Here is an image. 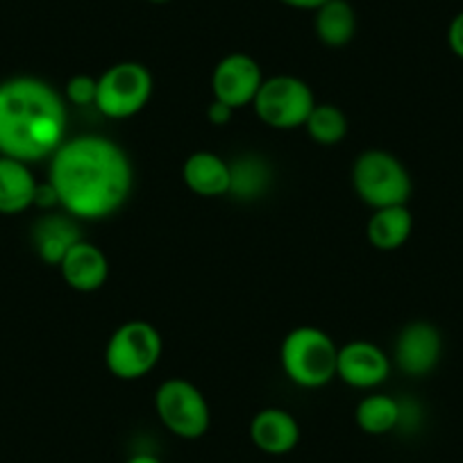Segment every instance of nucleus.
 <instances>
[{
  "instance_id": "nucleus-3",
  "label": "nucleus",
  "mask_w": 463,
  "mask_h": 463,
  "mask_svg": "<svg viewBox=\"0 0 463 463\" xmlns=\"http://www.w3.org/2000/svg\"><path fill=\"white\" fill-rule=\"evenodd\" d=\"M279 359L293 384L302 389H320L336 377L338 347L323 329L305 325L287 334Z\"/></svg>"
},
{
  "instance_id": "nucleus-26",
  "label": "nucleus",
  "mask_w": 463,
  "mask_h": 463,
  "mask_svg": "<svg viewBox=\"0 0 463 463\" xmlns=\"http://www.w3.org/2000/svg\"><path fill=\"white\" fill-rule=\"evenodd\" d=\"M126 463H164V461L159 457H155V454L141 452V454H135V457L128 458Z\"/></svg>"
},
{
  "instance_id": "nucleus-27",
  "label": "nucleus",
  "mask_w": 463,
  "mask_h": 463,
  "mask_svg": "<svg viewBox=\"0 0 463 463\" xmlns=\"http://www.w3.org/2000/svg\"><path fill=\"white\" fill-rule=\"evenodd\" d=\"M148 3H157V5H162V3H168V0H148Z\"/></svg>"
},
{
  "instance_id": "nucleus-10",
  "label": "nucleus",
  "mask_w": 463,
  "mask_h": 463,
  "mask_svg": "<svg viewBox=\"0 0 463 463\" xmlns=\"http://www.w3.org/2000/svg\"><path fill=\"white\" fill-rule=\"evenodd\" d=\"M443 354V336L427 320H413L395 341V366L409 377H425L439 366Z\"/></svg>"
},
{
  "instance_id": "nucleus-7",
  "label": "nucleus",
  "mask_w": 463,
  "mask_h": 463,
  "mask_svg": "<svg viewBox=\"0 0 463 463\" xmlns=\"http://www.w3.org/2000/svg\"><path fill=\"white\" fill-rule=\"evenodd\" d=\"M153 75L139 61H118L98 78L96 107L109 118H130L148 105Z\"/></svg>"
},
{
  "instance_id": "nucleus-24",
  "label": "nucleus",
  "mask_w": 463,
  "mask_h": 463,
  "mask_svg": "<svg viewBox=\"0 0 463 463\" xmlns=\"http://www.w3.org/2000/svg\"><path fill=\"white\" fill-rule=\"evenodd\" d=\"M232 114H234V109L221 100H213L212 105L207 107V118L212 126H225V123H230Z\"/></svg>"
},
{
  "instance_id": "nucleus-21",
  "label": "nucleus",
  "mask_w": 463,
  "mask_h": 463,
  "mask_svg": "<svg viewBox=\"0 0 463 463\" xmlns=\"http://www.w3.org/2000/svg\"><path fill=\"white\" fill-rule=\"evenodd\" d=\"M307 132H309L311 139L320 146H336L345 139L347 135V118L336 105H318L311 109L309 118L305 123Z\"/></svg>"
},
{
  "instance_id": "nucleus-12",
  "label": "nucleus",
  "mask_w": 463,
  "mask_h": 463,
  "mask_svg": "<svg viewBox=\"0 0 463 463\" xmlns=\"http://www.w3.org/2000/svg\"><path fill=\"white\" fill-rule=\"evenodd\" d=\"M250 440L269 457H284L300 443V425L287 409H261L250 420Z\"/></svg>"
},
{
  "instance_id": "nucleus-13",
  "label": "nucleus",
  "mask_w": 463,
  "mask_h": 463,
  "mask_svg": "<svg viewBox=\"0 0 463 463\" xmlns=\"http://www.w3.org/2000/svg\"><path fill=\"white\" fill-rule=\"evenodd\" d=\"M60 273L73 291L93 293L105 287L109 278V261L100 248L80 239L60 261Z\"/></svg>"
},
{
  "instance_id": "nucleus-8",
  "label": "nucleus",
  "mask_w": 463,
  "mask_h": 463,
  "mask_svg": "<svg viewBox=\"0 0 463 463\" xmlns=\"http://www.w3.org/2000/svg\"><path fill=\"white\" fill-rule=\"evenodd\" d=\"M255 111L261 121L275 130L302 128L316 107L309 84L293 75H275L264 80L255 98Z\"/></svg>"
},
{
  "instance_id": "nucleus-19",
  "label": "nucleus",
  "mask_w": 463,
  "mask_h": 463,
  "mask_svg": "<svg viewBox=\"0 0 463 463\" xmlns=\"http://www.w3.org/2000/svg\"><path fill=\"white\" fill-rule=\"evenodd\" d=\"M400 418H402V402L384 393L366 395L354 411L359 430L371 436L391 434L400 427Z\"/></svg>"
},
{
  "instance_id": "nucleus-6",
  "label": "nucleus",
  "mask_w": 463,
  "mask_h": 463,
  "mask_svg": "<svg viewBox=\"0 0 463 463\" xmlns=\"http://www.w3.org/2000/svg\"><path fill=\"white\" fill-rule=\"evenodd\" d=\"M155 411L162 425L177 439H203L212 427V411L203 391L182 377L159 384L155 393Z\"/></svg>"
},
{
  "instance_id": "nucleus-5",
  "label": "nucleus",
  "mask_w": 463,
  "mask_h": 463,
  "mask_svg": "<svg viewBox=\"0 0 463 463\" xmlns=\"http://www.w3.org/2000/svg\"><path fill=\"white\" fill-rule=\"evenodd\" d=\"M164 341L159 329L146 320H130L111 334L105 350V364L118 380H141L159 364Z\"/></svg>"
},
{
  "instance_id": "nucleus-23",
  "label": "nucleus",
  "mask_w": 463,
  "mask_h": 463,
  "mask_svg": "<svg viewBox=\"0 0 463 463\" xmlns=\"http://www.w3.org/2000/svg\"><path fill=\"white\" fill-rule=\"evenodd\" d=\"M448 46L452 51V55H457L458 60H463V10L449 21L448 25Z\"/></svg>"
},
{
  "instance_id": "nucleus-17",
  "label": "nucleus",
  "mask_w": 463,
  "mask_h": 463,
  "mask_svg": "<svg viewBox=\"0 0 463 463\" xmlns=\"http://www.w3.org/2000/svg\"><path fill=\"white\" fill-rule=\"evenodd\" d=\"M314 30L325 46H347L357 34V12L347 0H327L316 10Z\"/></svg>"
},
{
  "instance_id": "nucleus-15",
  "label": "nucleus",
  "mask_w": 463,
  "mask_h": 463,
  "mask_svg": "<svg viewBox=\"0 0 463 463\" xmlns=\"http://www.w3.org/2000/svg\"><path fill=\"white\" fill-rule=\"evenodd\" d=\"M39 182L21 159L0 155V213L14 216L34 204Z\"/></svg>"
},
{
  "instance_id": "nucleus-11",
  "label": "nucleus",
  "mask_w": 463,
  "mask_h": 463,
  "mask_svg": "<svg viewBox=\"0 0 463 463\" xmlns=\"http://www.w3.org/2000/svg\"><path fill=\"white\" fill-rule=\"evenodd\" d=\"M391 375V359L371 341H350L338 347L336 377L354 389H375Z\"/></svg>"
},
{
  "instance_id": "nucleus-9",
  "label": "nucleus",
  "mask_w": 463,
  "mask_h": 463,
  "mask_svg": "<svg viewBox=\"0 0 463 463\" xmlns=\"http://www.w3.org/2000/svg\"><path fill=\"white\" fill-rule=\"evenodd\" d=\"M264 84L260 64L246 52H232L222 57L212 75L213 100L225 102L232 109L252 105Z\"/></svg>"
},
{
  "instance_id": "nucleus-25",
  "label": "nucleus",
  "mask_w": 463,
  "mask_h": 463,
  "mask_svg": "<svg viewBox=\"0 0 463 463\" xmlns=\"http://www.w3.org/2000/svg\"><path fill=\"white\" fill-rule=\"evenodd\" d=\"M282 5L287 7H293V10H309V12H316L320 5H325L327 0H279Z\"/></svg>"
},
{
  "instance_id": "nucleus-18",
  "label": "nucleus",
  "mask_w": 463,
  "mask_h": 463,
  "mask_svg": "<svg viewBox=\"0 0 463 463\" xmlns=\"http://www.w3.org/2000/svg\"><path fill=\"white\" fill-rule=\"evenodd\" d=\"M33 241L39 257H42L46 264L60 266V261L64 260L69 248L80 241V234L78 227H75V222L71 221V218L46 216L34 225Z\"/></svg>"
},
{
  "instance_id": "nucleus-14",
  "label": "nucleus",
  "mask_w": 463,
  "mask_h": 463,
  "mask_svg": "<svg viewBox=\"0 0 463 463\" xmlns=\"http://www.w3.org/2000/svg\"><path fill=\"white\" fill-rule=\"evenodd\" d=\"M182 177H184V184L203 198H218V195L230 194V164L209 150L189 155L182 168Z\"/></svg>"
},
{
  "instance_id": "nucleus-4",
  "label": "nucleus",
  "mask_w": 463,
  "mask_h": 463,
  "mask_svg": "<svg viewBox=\"0 0 463 463\" xmlns=\"http://www.w3.org/2000/svg\"><path fill=\"white\" fill-rule=\"evenodd\" d=\"M353 184L359 198L373 209L407 204L413 182L404 164L386 150H366L353 166Z\"/></svg>"
},
{
  "instance_id": "nucleus-16",
  "label": "nucleus",
  "mask_w": 463,
  "mask_h": 463,
  "mask_svg": "<svg viewBox=\"0 0 463 463\" xmlns=\"http://www.w3.org/2000/svg\"><path fill=\"white\" fill-rule=\"evenodd\" d=\"M368 241L377 250H398L409 241L413 232V216L407 204L375 209L368 221Z\"/></svg>"
},
{
  "instance_id": "nucleus-20",
  "label": "nucleus",
  "mask_w": 463,
  "mask_h": 463,
  "mask_svg": "<svg viewBox=\"0 0 463 463\" xmlns=\"http://www.w3.org/2000/svg\"><path fill=\"white\" fill-rule=\"evenodd\" d=\"M232 171V184L230 194H234L237 198H257L266 191L270 182V171L269 164L261 157H239L237 162L230 164Z\"/></svg>"
},
{
  "instance_id": "nucleus-1",
  "label": "nucleus",
  "mask_w": 463,
  "mask_h": 463,
  "mask_svg": "<svg viewBox=\"0 0 463 463\" xmlns=\"http://www.w3.org/2000/svg\"><path fill=\"white\" fill-rule=\"evenodd\" d=\"M48 182L71 216L100 221L126 204L132 191V164L111 139L75 137L52 155Z\"/></svg>"
},
{
  "instance_id": "nucleus-2",
  "label": "nucleus",
  "mask_w": 463,
  "mask_h": 463,
  "mask_svg": "<svg viewBox=\"0 0 463 463\" xmlns=\"http://www.w3.org/2000/svg\"><path fill=\"white\" fill-rule=\"evenodd\" d=\"M66 141L64 98L37 78L0 82V155L39 162Z\"/></svg>"
},
{
  "instance_id": "nucleus-22",
  "label": "nucleus",
  "mask_w": 463,
  "mask_h": 463,
  "mask_svg": "<svg viewBox=\"0 0 463 463\" xmlns=\"http://www.w3.org/2000/svg\"><path fill=\"white\" fill-rule=\"evenodd\" d=\"M98 96V78L91 75H73V78L66 82V98H69L73 105L87 107L96 105Z\"/></svg>"
}]
</instances>
